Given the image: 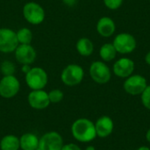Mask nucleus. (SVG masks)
I'll return each instance as SVG.
<instances>
[{
    "label": "nucleus",
    "mask_w": 150,
    "mask_h": 150,
    "mask_svg": "<svg viewBox=\"0 0 150 150\" xmlns=\"http://www.w3.org/2000/svg\"><path fill=\"white\" fill-rule=\"evenodd\" d=\"M25 80L26 85L32 90H43L48 82V76L45 69L40 67L32 68L25 75Z\"/></svg>",
    "instance_id": "nucleus-2"
},
{
    "label": "nucleus",
    "mask_w": 150,
    "mask_h": 150,
    "mask_svg": "<svg viewBox=\"0 0 150 150\" xmlns=\"http://www.w3.org/2000/svg\"><path fill=\"white\" fill-rule=\"evenodd\" d=\"M141 100L143 106L150 111V85H148L144 91L141 94Z\"/></svg>",
    "instance_id": "nucleus-23"
},
{
    "label": "nucleus",
    "mask_w": 150,
    "mask_h": 150,
    "mask_svg": "<svg viewBox=\"0 0 150 150\" xmlns=\"http://www.w3.org/2000/svg\"><path fill=\"white\" fill-rule=\"evenodd\" d=\"M76 48L78 54L82 56H90L94 50V45L92 41L88 38H81L76 44Z\"/></svg>",
    "instance_id": "nucleus-17"
},
{
    "label": "nucleus",
    "mask_w": 150,
    "mask_h": 150,
    "mask_svg": "<svg viewBox=\"0 0 150 150\" xmlns=\"http://www.w3.org/2000/svg\"><path fill=\"white\" fill-rule=\"evenodd\" d=\"M148 86L147 80L141 75H131L126 78L123 88L125 91L132 96L141 95Z\"/></svg>",
    "instance_id": "nucleus-10"
},
{
    "label": "nucleus",
    "mask_w": 150,
    "mask_h": 150,
    "mask_svg": "<svg viewBox=\"0 0 150 150\" xmlns=\"http://www.w3.org/2000/svg\"><path fill=\"white\" fill-rule=\"evenodd\" d=\"M32 68L30 67V65L29 64H23L22 65V67H21V69H22V72L25 75L30 69H31Z\"/></svg>",
    "instance_id": "nucleus-27"
},
{
    "label": "nucleus",
    "mask_w": 150,
    "mask_h": 150,
    "mask_svg": "<svg viewBox=\"0 0 150 150\" xmlns=\"http://www.w3.org/2000/svg\"><path fill=\"white\" fill-rule=\"evenodd\" d=\"M14 54L16 61L21 65L33 64L37 56L36 50L31 44H18Z\"/></svg>",
    "instance_id": "nucleus-11"
},
{
    "label": "nucleus",
    "mask_w": 150,
    "mask_h": 150,
    "mask_svg": "<svg viewBox=\"0 0 150 150\" xmlns=\"http://www.w3.org/2000/svg\"><path fill=\"white\" fill-rule=\"evenodd\" d=\"M20 90L18 79L13 76H4L0 80V97L3 98H14Z\"/></svg>",
    "instance_id": "nucleus-8"
},
{
    "label": "nucleus",
    "mask_w": 150,
    "mask_h": 150,
    "mask_svg": "<svg viewBox=\"0 0 150 150\" xmlns=\"http://www.w3.org/2000/svg\"><path fill=\"white\" fill-rule=\"evenodd\" d=\"M48 98L51 104H58L62 102L64 98L63 92L59 89H54L48 92Z\"/></svg>",
    "instance_id": "nucleus-22"
},
{
    "label": "nucleus",
    "mask_w": 150,
    "mask_h": 150,
    "mask_svg": "<svg viewBox=\"0 0 150 150\" xmlns=\"http://www.w3.org/2000/svg\"><path fill=\"white\" fill-rule=\"evenodd\" d=\"M112 70L118 77L127 78L133 74L134 70V62L130 58H120L113 64Z\"/></svg>",
    "instance_id": "nucleus-13"
},
{
    "label": "nucleus",
    "mask_w": 150,
    "mask_h": 150,
    "mask_svg": "<svg viewBox=\"0 0 150 150\" xmlns=\"http://www.w3.org/2000/svg\"><path fill=\"white\" fill-rule=\"evenodd\" d=\"M116 30L114 21L109 17H102L97 23V32L99 35L105 38L111 37Z\"/></svg>",
    "instance_id": "nucleus-15"
},
{
    "label": "nucleus",
    "mask_w": 150,
    "mask_h": 150,
    "mask_svg": "<svg viewBox=\"0 0 150 150\" xmlns=\"http://www.w3.org/2000/svg\"><path fill=\"white\" fill-rule=\"evenodd\" d=\"M0 71L3 75V76H13L16 72V66L11 61L5 60V61L2 62L0 64Z\"/></svg>",
    "instance_id": "nucleus-21"
},
{
    "label": "nucleus",
    "mask_w": 150,
    "mask_h": 150,
    "mask_svg": "<svg viewBox=\"0 0 150 150\" xmlns=\"http://www.w3.org/2000/svg\"><path fill=\"white\" fill-rule=\"evenodd\" d=\"M40 138L33 133H26L19 138V146L22 150H37Z\"/></svg>",
    "instance_id": "nucleus-16"
},
{
    "label": "nucleus",
    "mask_w": 150,
    "mask_h": 150,
    "mask_svg": "<svg viewBox=\"0 0 150 150\" xmlns=\"http://www.w3.org/2000/svg\"><path fill=\"white\" fill-rule=\"evenodd\" d=\"M63 145L62 135L55 131H51L40 138L37 150H62Z\"/></svg>",
    "instance_id": "nucleus-7"
},
{
    "label": "nucleus",
    "mask_w": 150,
    "mask_h": 150,
    "mask_svg": "<svg viewBox=\"0 0 150 150\" xmlns=\"http://www.w3.org/2000/svg\"><path fill=\"white\" fill-rule=\"evenodd\" d=\"M117 51L112 43H105L99 49V55L104 62H111L116 57Z\"/></svg>",
    "instance_id": "nucleus-19"
},
{
    "label": "nucleus",
    "mask_w": 150,
    "mask_h": 150,
    "mask_svg": "<svg viewBox=\"0 0 150 150\" xmlns=\"http://www.w3.org/2000/svg\"><path fill=\"white\" fill-rule=\"evenodd\" d=\"M77 1H78V0H62L63 4H64L65 5L69 6V7L74 6V5L77 3Z\"/></svg>",
    "instance_id": "nucleus-26"
},
{
    "label": "nucleus",
    "mask_w": 150,
    "mask_h": 150,
    "mask_svg": "<svg viewBox=\"0 0 150 150\" xmlns=\"http://www.w3.org/2000/svg\"><path fill=\"white\" fill-rule=\"evenodd\" d=\"M89 72L91 79L98 84L107 83L112 77L109 67L101 61L93 62L90 66Z\"/></svg>",
    "instance_id": "nucleus-5"
},
{
    "label": "nucleus",
    "mask_w": 150,
    "mask_h": 150,
    "mask_svg": "<svg viewBox=\"0 0 150 150\" xmlns=\"http://www.w3.org/2000/svg\"><path fill=\"white\" fill-rule=\"evenodd\" d=\"M85 150H96V149H95V147L94 146H88V147H86V149H85Z\"/></svg>",
    "instance_id": "nucleus-31"
},
{
    "label": "nucleus",
    "mask_w": 150,
    "mask_h": 150,
    "mask_svg": "<svg viewBox=\"0 0 150 150\" xmlns=\"http://www.w3.org/2000/svg\"><path fill=\"white\" fill-rule=\"evenodd\" d=\"M71 134L75 140L83 143L91 142L97 137L95 124L85 118L77 119L73 122L71 126Z\"/></svg>",
    "instance_id": "nucleus-1"
},
{
    "label": "nucleus",
    "mask_w": 150,
    "mask_h": 150,
    "mask_svg": "<svg viewBox=\"0 0 150 150\" xmlns=\"http://www.w3.org/2000/svg\"><path fill=\"white\" fill-rule=\"evenodd\" d=\"M136 150H150V149L149 147H147V146H142V147H140L139 149H137Z\"/></svg>",
    "instance_id": "nucleus-30"
},
{
    "label": "nucleus",
    "mask_w": 150,
    "mask_h": 150,
    "mask_svg": "<svg viewBox=\"0 0 150 150\" xmlns=\"http://www.w3.org/2000/svg\"><path fill=\"white\" fill-rule=\"evenodd\" d=\"M19 149V138L14 134L4 135L0 141L1 150H18Z\"/></svg>",
    "instance_id": "nucleus-18"
},
{
    "label": "nucleus",
    "mask_w": 150,
    "mask_h": 150,
    "mask_svg": "<svg viewBox=\"0 0 150 150\" xmlns=\"http://www.w3.org/2000/svg\"><path fill=\"white\" fill-rule=\"evenodd\" d=\"M94 124H95L97 136L99 138H103V139L111 135L114 128L113 120L109 116H106V115H104L98 118L96 123Z\"/></svg>",
    "instance_id": "nucleus-14"
},
{
    "label": "nucleus",
    "mask_w": 150,
    "mask_h": 150,
    "mask_svg": "<svg viewBox=\"0 0 150 150\" xmlns=\"http://www.w3.org/2000/svg\"><path fill=\"white\" fill-rule=\"evenodd\" d=\"M24 18L31 25H37L45 19V11L43 7L35 2H28L23 7Z\"/></svg>",
    "instance_id": "nucleus-4"
},
{
    "label": "nucleus",
    "mask_w": 150,
    "mask_h": 150,
    "mask_svg": "<svg viewBox=\"0 0 150 150\" xmlns=\"http://www.w3.org/2000/svg\"><path fill=\"white\" fill-rule=\"evenodd\" d=\"M145 62H146V63H147L148 65H149L150 66V51L149 52H148V54H147L146 56H145Z\"/></svg>",
    "instance_id": "nucleus-28"
},
{
    "label": "nucleus",
    "mask_w": 150,
    "mask_h": 150,
    "mask_svg": "<svg viewBox=\"0 0 150 150\" xmlns=\"http://www.w3.org/2000/svg\"><path fill=\"white\" fill-rule=\"evenodd\" d=\"M103 1L105 5L110 10H117L123 4V0H103Z\"/></svg>",
    "instance_id": "nucleus-24"
},
{
    "label": "nucleus",
    "mask_w": 150,
    "mask_h": 150,
    "mask_svg": "<svg viewBox=\"0 0 150 150\" xmlns=\"http://www.w3.org/2000/svg\"><path fill=\"white\" fill-rule=\"evenodd\" d=\"M16 34L18 44H31L33 40V33L29 28H20L18 32H16Z\"/></svg>",
    "instance_id": "nucleus-20"
},
{
    "label": "nucleus",
    "mask_w": 150,
    "mask_h": 150,
    "mask_svg": "<svg viewBox=\"0 0 150 150\" xmlns=\"http://www.w3.org/2000/svg\"><path fill=\"white\" fill-rule=\"evenodd\" d=\"M62 150H82L81 148L75 144V143H68V144H64Z\"/></svg>",
    "instance_id": "nucleus-25"
},
{
    "label": "nucleus",
    "mask_w": 150,
    "mask_h": 150,
    "mask_svg": "<svg viewBox=\"0 0 150 150\" xmlns=\"http://www.w3.org/2000/svg\"><path fill=\"white\" fill-rule=\"evenodd\" d=\"M83 77H84L83 69L80 65L75 63L67 65L61 73L62 82L66 86H69V87H73L80 84Z\"/></svg>",
    "instance_id": "nucleus-3"
},
{
    "label": "nucleus",
    "mask_w": 150,
    "mask_h": 150,
    "mask_svg": "<svg viewBox=\"0 0 150 150\" xmlns=\"http://www.w3.org/2000/svg\"><path fill=\"white\" fill-rule=\"evenodd\" d=\"M146 140L149 143H150V128L148 130V132L146 134Z\"/></svg>",
    "instance_id": "nucleus-29"
},
{
    "label": "nucleus",
    "mask_w": 150,
    "mask_h": 150,
    "mask_svg": "<svg viewBox=\"0 0 150 150\" xmlns=\"http://www.w3.org/2000/svg\"><path fill=\"white\" fill-rule=\"evenodd\" d=\"M29 105L35 110H44L51 104L48 98V93L44 90L32 91L27 97Z\"/></svg>",
    "instance_id": "nucleus-12"
},
{
    "label": "nucleus",
    "mask_w": 150,
    "mask_h": 150,
    "mask_svg": "<svg viewBox=\"0 0 150 150\" xmlns=\"http://www.w3.org/2000/svg\"><path fill=\"white\" fill-rule=\"evenodd\" d=\"M18 46L16 32L10 28H0V52L10 54L15 51Z\"/></svg>",
    "instance_id": "nucleus-9"
},
{
    "label": "nucleus",
    "mask_w": 150,
    "mask_h": 150,
    "mask_svg": "<svg viewBox=\"0 0 150 150\" xmlns=\"http://www.w3.org/2000/svg\"><path fill=\"white\" fill-rule=\"evenodd\" d=\"M112 44L117 53L122 54H127L134 52L137 46L135 38L128 33H122L116 35Z\"/></svg>",
    "instance_id": "nucleus-6"
}]
</instances>
